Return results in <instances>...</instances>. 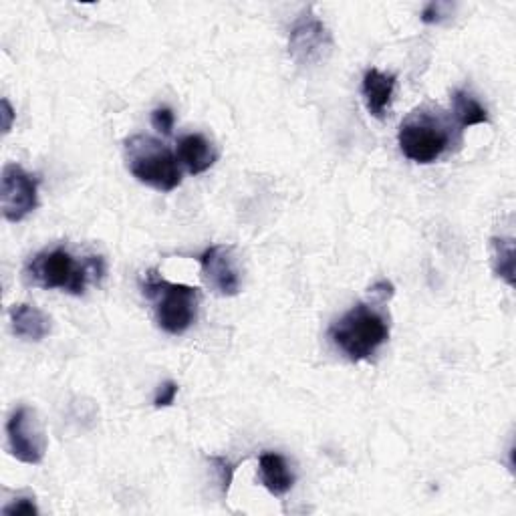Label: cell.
<instances>
[{
  "mask_svg": "<svg viewBox=\"0 0 516 516\" xmlns=\"http://www.w3.org/2000/svg\"><path fill=\"white\" fill-rule=\"evenodd\" d=\"M105 275L101 256H75L65 246L35 254L25 267V281L45 291H65L83 295L91 283H99Z\"/></svg>",
  "mask_w": 516,
  "mask_h": 516,
  "instance_id": "6da1fadb",
  "label": "cell"
},
{
  "mask_svg": "<svg viewBox=\"0 0 516 516\" xmlns=\"http://www.w3.org/2000/svg\"><path fill=\"white\" fill-rule=\"evenodd\" d=\"M142 291L146 299L152 301L156 321L166 333L182 335L194 325L200 301L196 287L172 283L164 279L158 269H150L142 279Z\"/></svg>",
  "mask_w": 516,
  "mask_h": 516,
  "instance_id": "7a4b0ae2",
  "label": "cell"
},
{
  "mask_svg": "<svg viewBox=\"0 0 516 516\" xmlns=\"http://www.w3.org/2000/svg\"><path fill=\"white\" fill-rule=\"evenodd\" d=\"M329 337L349 361L357 363L369 359L390 339V325L371 305L359 303L331 325Z\"/></svg>",
  "mask_w": 516,
  "mask_h": 516,
  "instance_id": "3957f363",
  "label": "cell"
},
{
  "mask_svg": "<svg viewBox=\"0 0 516 516\" xmlns=\"http://www.w3.org/2000/svg\"><path fill=\"white\" fill-rule=\"evenodd\" d=\"M125 162L138 182L158 192H174L182 184L178 156L152 136H132L125 140Z\"/></svg>",
  "mask_w": 516,
  "mask_h": 516,
  "instance_id": "277c9868",
  "label": "cell"
},
{
  "mask_svg": "<svg viewBox=\"0 0 516 516\" xmlns=\"http://www.w3.org/2000/svg\"><path fill=\"white\" fill-rule=\"evenodd\" d=\"M398 142L408 160L416 164H432L448 150L450 132L436 115L416 111L400 125Z\"/></svg>",
  "mask_w": 516,
  "mask_h": 516,
  "instance_id": "5b68a950",
  "label": "cell"
},
{
  "mask_svg": "<svg viewBox=\"0 0 516 516\" xmlns=\"http://www.w3.org/2000/svg\"><path fill=\"white\" fill-rule=\"evenodd\" d=\"M333 51V35L309 7L289 31V55L301 67L323 63Z\"/></svg>",
  "mask_w": 516,
  "mask_h": 516,
  "instance_id": "8992f818",
  "label": "cell"
},
{
  "mask_svg": "<svg viewBox=\"0 0 516 516\" xmlns=\"http://www.w3.org/2000/svg\"><path fill=\"white\" fill-rule=\"evenodd\" d=\"M0 186V206L9 222H21L39 206V180L19 164L3 168Z\"/></svg>",
  "mask_w": 516,
  "mask_h": 516,
  "instance_id": "52a82bcc",
  "label": "cell"
},
{
  "mask_svg": "<svg viewBox=\"0 0 516 516\" xmlns=\"http://www.w3.org/2000/svg\"><path fill=\"white\" fill-rule=\"evenodd\" d=\"M9 452L23 464H41L47 452V436L37 420V414L21 406L13 412L7 424Z\"/></svg>",
  "mask_w": 516,
  "mask_h": 516,
  "instance_id": "ba28073f",
  "label": "cell"
},
{
  "mask_svg": "<svg viewBox=\"0 0 516 516\" xmlns=\"http://www.w3.org/2000/svg\"><path fill=\"white\" fill-rule=\"evenodd\" d=\"M200 269L204 283L220 297H236L240 293V273L234 263V246L212 244L200 258Z\"/></svg>",
  "mask_w": 516,
  "mask_h": 516,
  "instance_id": "9c48e42d",
  "label": "cell"
},
{
  "mask_svg": "<svg viewBox=\"0 0 516 516\" xmlns=\"http://www.w3.org/2000/svg\"><path fill=\"white\" fill-rule=\"evenodd\" d=\"M398 77L392 73H383L379 69H367L361 83V93L369 115L375 119H383L387 109L392 105V97L396 91Z\"/></svg>",
  "mask_w": 516,
  "mask_h": 516,
  "instance_id": "30bf717a",
  "label": "cell"
},
{
  "mask_svg": "<svg viewBox=\"0 0 516 516\" xmlns=\"http://www.w3.org/2000/svg\"><path fill=\"white\" fill-rule=\"evenodd\" d=\"M178 160L192 176H200L216 164L218 152L202 134H188L178 140Z\"/></svg>",
  "mask_w": 516,
  "mask_h": 516,
  "instance_id": "8fae6325",
  "label": "cell"
},
{
  "mask_svg": "<svg viewBox=\"0 0 516 516\" xmlns=\"http://www.w3.org/2000/svg\"><path fill=\"white\" fill-rule=\"evenodd\" d=\"M13 333L25 341H43L51 333V319L35 305H13L11 313Z\"/></svg>",
  "mask_w": 516,
  "mask_h": 516,
  "instance_id": "7c38bea8",
  "label": "cell"
},
{
  "mask_svg": "<svg viewBox=\"0 0 516 516\" xmlns=\"http://www.w3.org/2000/svg\"><path fill=\"white\" fill-rule=\"evenodd\" d=\"M258 472H261L263 486L279 498L285 496L295 484V474L291 472L287 460L277 452H265L258 458Z\"/></svg>",
  "mask_w": 516,
  "mask_h": 516,
  "instance_id": "4fadbf2b",
  "label": "cell"
},
{
  "mask_svg": "<svg viewBox=\"0 0 516 516\" xmlns=\"http://www.w3.org/2000/svg\"><path fill=\"white\" fill-rule=\"evenodd\" d=\"M452 115L460 129L490 123L486 107L464 89H458L452 93Z\"/></svg>",
  "mask_w": 516,
  "mask_h": 516,
  "instance_id": "5bb4252c",
  "label": "cell"
},
{
  "mask_svg": "<svg viewBox=\"0 0 516 516\" xmlns=\"http://www.w3.org/2000/svg\"><path fill=\"white\" fill-rule=\"evenodd\" d=\"M490 252L494 275L502 279L508 287H514V240L494 236L490 240Z\"/></svg>",
  "mask_w": 516,
  "mask_h": 516,
  "instance_id": "9a60e30c",
  "label": "cell"
},
{
  "mask_svg": "<svg viewBox=\"0 0 516 516\" xmlns=\"http://www.w3.org/2000/svg\"><path fill=\"white\" fill-rule=\"evenodd\" d=\"M206 460L214 466V472L218 476V486L220 492L224 496H228L232 480H234V472H236V464H232L226 456H206Z\"/></svg>",
  "mask_w": 516,
  "mask_h": 516,
  "instance_id": "2e32d148",
  "label": "cell"
},
{
  "mask_svg": "<svg viewBox=\"0 0 516 516\" xmlns=\"http://www.w3.org/2000/svg\"><path fill=\"white\" fill-rule=\"evenodd\" d=\"M3 514L5 516H37L39 514V508L35 504V498L31 496H23V498H17L13 500L11 504H7L3 508Z\"/></svg>",
  "mask_w": 516,
  "mask_h": 516,
  "instance_id": "e0dca14e",
  "label": "cell"
},
{
  "mask_svg": "<svg viewBox=\"0 0 516 516\" xmlns=\"http://www.w3.org/2000/svg\"><path fill=\"white\" fill-rule=\"evenodd\" d=\"M174 123H176V117L170 107H158L152 111V125L158 129L160 134L170 136L174 129Z\"/></svg>",
  "mask_w": 516,
  "mask_h": 516,
  "instance_id": "ac0fdd59",
  "label": "cell"
},
{
  "mask_svg": "<svg viewBox=\"0 0 516 516\" xmlns=\"http://www.w3.org/2000/svg\"><path fill=\"white\" fill-rule=\"evenodd\" d=\"M178 383L176 381H166L160 385V390L154 398V408L162 410V408H170L174 402H176V396H178Z\"/></svg>",
  "mask_w": 516,
  "mask_h": 516,
  "instance_id": "d6986e66",
  "label": "cell"
},
{
  "mask_svg": "<svg viewBox=\"0 0 516 516\" xmlns=\"http://www.w3.org/2000/svg\"><path fill=\"white\" fill-rule=\"evenodd\" d=\"M444 9H448V5L438 3V0H434V3L426 5V9L422 11V23H426V25H436V23H440L442 17H444V13H442Z\"/></svg>",
  "mask_w": 516,
  "mask_h": 516,
  "instance_id": "ffe728a7",
  "label": "cell"
},
{
  "mask_svg": "<svg viewBox=\"0 0 516 516\" xmlns=\"http://www.w3.org/2000/svg\"><path fill=\"white\" fill-rule=\"evenodd\" d=\"M0 117H3V134L7 136V134H11L13 123H15V109L7 97L0 101Z\"/></svg>",
  "mask_w": 516,
  "mask_h": 516,
  "instance_id": "44dd1931",
  "label": "cell"
},
{
  "mask_svg": "<svg viewBox=\"0 0 516 516\" xmlns=\"http://www.w3.org/2000/svg\"><path fill=\"white\" fill-rule=\"evenodd\" d=\"M369 291H371V295L377 297L381 303L387 301V299H392V297L396 295V287H394L390 281H385V279L377 281Z\"/></svg>",
  "mask_w": 516,
  "mask_h": 516,
  "instance_id": "7402d4cb",
  "label": "cell"
}]
</instances>
